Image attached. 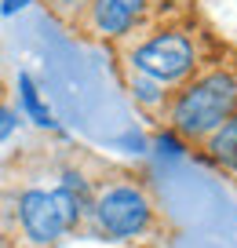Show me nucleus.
Listing matches in <instances>:
<instances>
[{
  "label": "nucleus",
  "instance_id": "f8f14e48",
  "mask_svg": "<svg viewBox=\"0 0 237 248\" xmlns=\"http://www.w3.org/2000/svg\"><path fill=\"white\" fill-rule=\"evenodd\" d=\"M26 4H30V0H4V8H0V11H4V15H15V11L26 8Z\"/></svg>",
  "mask_w": 237,
  "mask_h": 248
},
{
  "label": "nucleus",
  "instance_id": "1a4fd4ad",
  "mask_svg": "<svg viewBox=\"0 0 237 248\" xmlns=\"http://www.w3.org/2000/svg\"><path fill=\"white\" fill-rule=\"evenodd\" d=\"M44 4H47V11H51L55 18L77 26V22H80V15H84V8L92 4V0H44Z\"/></svg>",
  "mask_w": 237,
  "mask_h": 248
},
{
  "label": "nucleus",
  "instance_id": "39448f33",
  "mask_svg": "<svg viewBox=\"0 0 237 248\" xmlns=\"http://www.w3.org/2000/svg\"><path fill=\"white\" fill-rule=\"evenodd\" d=\"M150 11H153V0H92L80 15V26L95 37L121 40L128 33H135L150 18Z\"/></svg>",
  "mask_w": 237,
  "mask_h": 248
},
{
  "label": "nucleus",
  "instance_id": "423d86ee",
  "mask_svg": "<svg viewBox=\"0 0 237 248\" xmlns=\"http://www.w3.org/2000/svg\"><path fill=\"white\" fill-rule=\"evenodd\" d=\"M208 154H212L215 164L237 171V113H230L226 121L208 135Z\"/></svg>",
  "mask_w": 237,
  "mask_h": 248
},
{
  "label": "nucleus",
  "instance_id": "0eeeda50",
  "mask_svg": "<svg viewBox=\"0 0 237 248\" xmlns=\"http://www.w3.org/2000/svg\"><path fill=\"white\" fill-rule=\"evenodd\" d=\"M128 88H131V99H135L146 113H161V109L168 106V99H172V92L164 84H157V80L142 77V73H135V70H131V77H128Z\"/></svg>",
  "mask_w": 237,
  "mask_h": 248
},
{
  "label": "nucleus",
  "instance_id": "f03ea898",
  "mask_svg": "<svg viewBox=\"0 0 237 248\" xmlns=\"http://www.w3.org/2000/svg\"><path fill=\"white\" fill-rule=\"evenodd\" d=\"M128 66L142 77L157 80V84L172 88V84H186L201 66V51L197 40L179 26H164L153 30L146 40H139L128 51Z\"/></svg>",
  "mask_w": 237,
  "mask_h": 248
},
{
  "label": "nucleus",
  "instance_id": "9b49d317",
  "mask_svg": "<svg viewBox=\"0 0 237 248\" xmlns=\"http://www.w3.org/2000/svg\"><path fill=\"white\" fill-rule=\"evenodd\" d=\"M157 150L161 154H183V142L175 139V132H161L157 135Z\"/></svg>",
  "mask_w": 237,
  "mask_h": 248
},
{
  "label": "nucleus",
  "instance_id": "7ed1b4c3",
  "mask_svg": "<svg viewBox=\"0 0 237 248\" xmlns=\"http://www.w3.org/2000/svg\"><path fill=\"white\" fill-rule=\"evenodd\" d=\"M92 230L106 241H135L153 223V201L135 183H110L92 197Z\"/></svg>",
  "mask_w": 237,
  "mask_h": 248
},
{
  "label": "nucleus",
  "instance_id": "6e6552de",
  "mask_svg": "<svg viewBox=\"0 0 237 248\" xmlns=\"http://www.w3.org/2000/svg\"><path fill=\"white\" fill-rule=\"evenodd\" d=\"M18 95H22V109L30 113V121L40 124V128H51L55 117H51V109L40 102V95H37V88H33L30 73H22V77H18Z\"/></svg>",
  "mask_w": 237,
  "mask_h": 248
},
{
  "label": "nucleus",
  "instance_id": "ddd939ff",
  "mask_svg": "<svg viewBox=\"0 0 237 248\" xmlns=\"http://www.w3.org/2000/svg\"><path fill=\"white\" fill-rule=\"evenodd\" d=\"M0 248H15V245H0Z\"/></svg>",
  "mask_w": 237,
  "mask_h": 248
},
{
  "label": "nucleus",
  "instance_id": "20e7f679",
  "mask_svg": "<svg viewBox=\"0 0 237 248\" xmlns=\"http://www.w3.org/2000/svg\"><path fill=\"white\" fill-rule=\"evenodd\" d=\"M15 212H18V226H22L26 245H33V248H51L66 233V219H62L51 190H37V186L22 190Z\"/></svg>",
  "mask_w": 237,
  "mask_h": 248
},
{
  "label": "nucleus",
  "instance_id": "f257e3e1",
  "mask_svg": "<svg viewBox=\"0 0 237 248\" xmlns=\"http://www.w3.org/2000/svg\"><path fill=\"white\" fill-rule=\"evenodd\" d=\"M230 113H237V73L230 70L190 77L186 88L168 102L172 132L186 139H208Z\"/></svg>",
  "mask_w": 237,
  "mask_h": 248
},
{
  "label": "nucleus",
  "instance_id": "9d476101",
  "mask_svg": "<svg viewBox=\"0 0 237 248\" xmlns=\"http://www.w3.org/2000/svg\"><path fill=\"white\" fill-rule=\"evenodd\" d=\"M15 128H18V113H15L11 106H4V102H0V142L8 139Z\"/></svg>",
  "mask_w": 237,
  "mask_h": 248
}]
</instances>
